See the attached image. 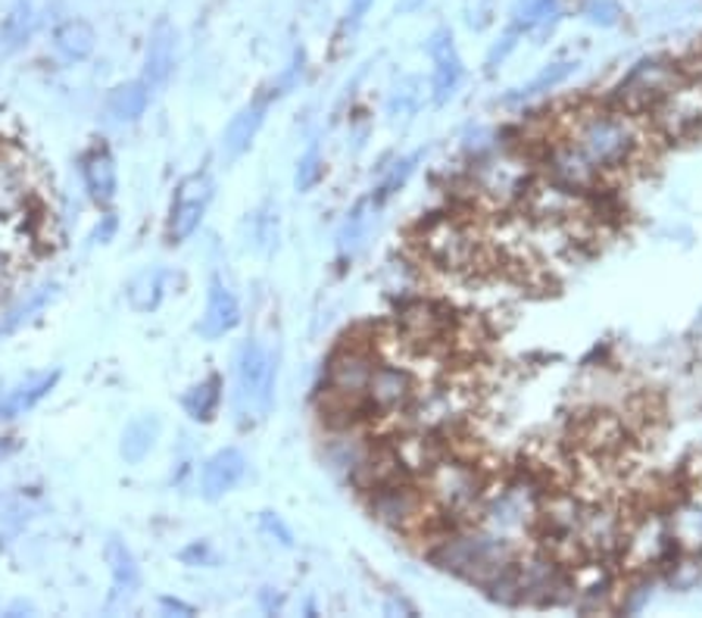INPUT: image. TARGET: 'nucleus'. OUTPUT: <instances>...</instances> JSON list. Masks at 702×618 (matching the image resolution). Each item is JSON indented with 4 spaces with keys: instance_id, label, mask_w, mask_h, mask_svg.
<instances>
[{
    "instance_id": "obj_1",
    "label": "nucleus",
    "mask_w": 702,
    "mask_h": 618,
    "mask_svg": "<svg viewBox=\"0 0 702 618\" xmlns=\"http://www.w3.org/2000/svg\"><path fill=\"white\" fill-rule=\"evenodd\" d=\"M60 203L44 156L0 106V300L56 256Z\"/></svg>"
},
{
    "instance_id": "obj_2",
    "label": "nucleus",
    "mask_w": 702,
    "mask_h": 618,
    "mask_svg": "<svg viewBox=\"0 0 702 618\" xmlns=\"http://www.w3.org/2000/svg\"><path fill=\"white\" fill-rule=\"evenodd\" d=\"M559 138L575 144L577 153L600 173V178L630 169L650 148L647 123L625 106L575 110L562 119Z\"/></svg>"
},
{
    "instance_id": "obj_3",
    "label": "nucleus",
    "mask_w": 702,
    "mask_h": 618,
    "mask_svg": "<svg viewBox=\"0 0 702 618\" xmlns=\"http://www.w3.org/2000/svg\"><path fill=\"white\" fill-rule=\"evenodd\" d=\"M522 556V544L509 541L502 534L487 531L477 521H459L450 525V531L437 534L431 546V559L444 571L462 575L475 584H487L494 575L509 569Z\"/></svg>"
},
{
    "instance_id": "obj_4",
    "label": "nucleus",
    "mask_w": 702,
    "mask_h": 618,
    "mask_svg": "<svg viewBox=\"0 0 702 618\" xmlns=\"http://www.w3.org/2000/svg\"><path fill=\"white\" fill-rule=\"evenodd\" d=\"M422 478H425L422 488H425V494L431 496L434 509L450 521V525L475 521L481 496L487 491V478H484V471L477 469L475 463L441 453V456L434 459V466H431Z\"/></svg>"
},
{
    "instance_id": "obj_5",
    "label": "nucleus",
    "mask_w": 702,
    "mask_h": 618,
    "mask_svg": "<svg viewBox=\"0 0 702 618\" xmlns=\"http://www.w3.org/2000/svg\"><path fill=\"white\" fill-rule=\"evenodd\" d=\"M369 513L375 516L381 525L403 531V534H422L437 528L441 521H447L431 503L422 484L412 481V475H403L397 481H387L375 491H369ZM450 525V521H447Z\"/></svg>"
},
{
    "instance_id": "obj_6",
    "label": "nucleus",
    "mask_w": 702,
    "mask_h": 618,
    "mask_svg": "<svg viewBox=\"0 0 702 618\" xmlns=\"http://www.w3.org/2000/svg\"><path fill=\"white\" fill-rule=\"evenodd\" d=\"M647 113L665 138L672 141L693 138L697 131H702V75L677 73L675 81L662 91V98Z\"/></svg>"
},
{
    "instance_id": "obj_7",
    "label": "nucleus",
    "mask_w": 702,
    "mask_h": 618,
    "mask_svg": "<svg viewBox=\"0 0 702 618\" xmlns=\"http://www.w3.org/2000/svg\"><path fill=\"white\" fill-rule=\"evenodd\" d=\"M419 244L425 253L427 263L441 266V269H475L481 263V241L475 238L472 225L452 216H441L434 223H427L419 235Z\"/></svg>"
},
{
    "instance_id": "obj_8",
    "label": "nucleus",
    "mask_w": 702,
    "mask_h": 618,
    "mask_svg": "<svg viewBox=\"0 0 702 618\" xmlns=\"http://www.w3.org/2000/svg\"><path fill=\"white\" fill-rule=\"evenodd\" d=\"M419 396V384L409 366H400L387 356H378V366L366 388V421L400 416Z\"/></svg>"
},
{
    "instance_id": "obj_9",
    "label": "nucleus",
    "mask_w": 702,
    "mask_h": 618,
    "mask_svg": "<svg viewBox=\"0 0 702 618\" xmlns=\"http://www.w3.org/2000/svg\"><path fill=\"white\" fill-rule=\"evenodd\" d=\"M238 400L256 413H269L276 400V360L259 341H247L238 353Z\"/></svg>"
},
{
    "instance_id": "obj_10",
    "label": "nucleus",
    "mask_w": 702,
    "mask_h": 618,
    "mask_svg": "<svg viewBox=\"0 0 702 618\" xmlns=\"http://www.w3.org/2000/svg\"><path fill=\"white\" fill-rule=\"evenodd\" d=\"M625 519L612 506L584 503L575 528V544L580 550V556H597V559L615 556L622 550V541H625Z\"/></svg>"
},
{
    "instance_id": "obj_11",
    "label": "nucleus",
    "mask_w": 702,
    "mask_h": 618,
    "mask_svg": "<svg viewBox=\"0 0 702 618\" xmlns=\"http://www.w3.org/2000/svg\"><path fill=\"white\" fill-rule=\"evenodd\" d=\"M677 546L672 541V531H668V519L662 516H647L637 525L625 528V541H622V559H625L627 569L634 571H650L652 566H662Z\"/></svg>"
},
{
    "instance_id": "obj_12",
    "label": "nucleus",
    "mask_w": 702,
    "mask_h": 618,
    "mask_svg": "<svg viewBox=\"0 0 702 618\" xmlns=\"http://www.w3.org/2000/svg\"><path fill=\"white\" fill-rule=\"evenodd\" d=\"M677 73L680 70L672 66L668 60H662V56H643L622 78L618 100L625 103V110H630V113H647L652 103L662 98V91L675 81Z\"/></svg>"
},
{
    "instance_id": "obj_13",
    "label": "nucleus",
    "mask_w": 702,
    "mask_h": 618,
    "mask_svg": "<svg viewBox=\"0 0 702 618\" xmlns=\"http://www.w3.org/2000/svg\"><path fill=\"white\" fill-rule=\"evenodd\" d=\"M475 175H472V188L481 198H494L506 203V200L525 198L527 191V169L522 160L515 156H481L475 160Z\"/></svg>"
},
{
    "instance_id": "obj_14",
    "label": "nucleus",
    "mask_w": 702,
    "mask_h": 618,
    "mask_svg": "<svg viewBox=\"0 0 702 618\" xmlns=\"http://www.w3.org/2000/svg\"><path fill=\"white\" fill-rule=\"evenodd\" d=\"M209 200H213V178L206 173L191 175L178 185L173 216H169V244H181L197 231Z\"/></svg>"
},
{
    "instance_id": "obj_15",
    "label": "nucleus",
    "mask_w": 702,
    "mask_h": 618,
    "mask_svg": "<svg viewBox=\"0 0 702 618\" xmlns=\"http://www.w3.org/2000/svg\"><path fill=\"white\" fill-rule=\"evenodd\" d=\"M427 56L434 63V73H431V91H434V103H447L450 98H456V91L462 88V78H465V66H462V56L456 50L452 41V31L444 28H434L431 38H427Z\"/></svg>"
},
{
    "instance_id": "obj_16",
    "label": "nucleus",
    "mask_w": 702,
    "mask_h": 618,
    "mask_svg": "<svg viewBox=\"0 0 702 618\" xmlns=\"http://www.w3.org/2000/svg\"><path fill=\"white\" fill-rule=\"evenodd\" d=\"M547 178H550L552 185H559L565 191H575V194L593 191L602 181L600 173L565 138H556L550 144V153H547Z\"/></svg>"
},
{
    "instance_id": "obj_17",
    "label": "nucleus",
    "mask_w": 702,
    "mask_h": 618,
    "mask_svg": "<svg viewBox=\"0 0 702 618\" xmlns=\"http://www.w3.org/2000/svg\"><path fill=\"white\" fill-rule=\"evenodd\" d=\"M247 475V456L234 446H226L219 450L216 456L206 459L201 475V491L206 500H219L226 496L228 491H234Z\"/></svg>"
},
{
    "instance_id": "obj_18",
    "label": "nucleus",
    "mask_w": 702,
    "mask_h": 618,
    "mask_svg": "<svg viewBox=\"0 0 702 618\" xmlns=\"http://www.w3.org/2000/svg\"><path fill=\"white\" fill-rule=\"evenodd\" d=\"M238 321H241V303L228 291L226 281L219 275H213L209 278V291H206V313H203L201 319V335L209 338V341L222 338V335L238 328Z\"/></svg>"
},
{
    "instance_id": "obj_19",
    "label": "nucleus",
    "mask_w": 702,
    "mask_h": 618,
    "mask_svg": "<svg viewBox=\"0 0 702 618\" xmlns=\"http://www.w3.org/2000/svg\"><path fill=\"white\" fill-rule=\"evenodd\" d=\"M176 66V28L169 20H159L153 25L151 41H148V60H144V81L151 88H159L169 81Z\"/></svg>"
},
{
    "instance_id": "obj_20",
    "label": "nucleus",
    "mask_w": 702,
    "mask_h": 618,
    "mask_svg": "<svg viewBox=\"0 0 702 618\" xmlns=\"http://www.w3.org/2000/svg\"><path fill=\"white\" fill-rule=\"evenodd\" d=\"M81 173H85V188L94 203L110 206L116 198V160L106 150V144H94L81 160Z\"/></svg>"
},
{
    "instance_id": "obj_21",
    "label": "nucleus",
    "mask_w": 702,
    "mask_h": 618,
    "mask_svg": "<svg viewBox=\"0 0 702 618\" xmlns=\"http://www.w3.org/2000/svg\"><path fill=\"white\" fill-rule=\"evenodd\" d=\"M559 23H562V0H522L509 20V25H515L522 35L537 38V45H544V38L552 35Z\"/></svg>"
},
{
    "instance_id": "obj_22",
    "label": "nucleus",
    "mask_w": 702,
    "mask_h": 618,
    "mask_svg": "<svg viewBox=\"0 0 702 618\" xmlns=\"http://www.w3.org/2000/svg\"><path fill=\"white\" fill-rule=\"evenodd\" d=\"M266 113H269V98H259L253 100V103H247V106L231 119V125H228L226 131V141H222L228 160H238L241 153L251 150L256 135H259V128L266 123Z\"/></svg>"
},
{
    "instance_id": "obj_23",
    "label": "nucleus",
    "mask_w": 702,
    "mask_h": 618,
    "mask_svg": "<svg viewBox=\"0 0 702 618\" xmlns=\"http://www.w3.org/2000/svg\"><path fill=\"white\" fill-rule=\"evenodd\" d=\"M60 381V371H41V375H31L28 381L16 384L10 394L0 400V419H16V416H26L28 409H35L44 396L51 394Z\"/></svg>"
},
{
    "instance_id": "obj_24",
    "label": "nucleus",
    "mask_w": 702,
    "mask_h": 618,
    "mask_svg": "<svg viewBox=\"0 0 702 618\" xmlns=\"http://www.w3.org/2000/svg\"><path fill=\"white\" fill-rule=\"evenodd\" d=\"M94 41H98V35H94L91 23H85V20H63L53 28V50L69 63L88 60L94 53Z\"/></svg>"
},
{
    "instance_id": "obj_25",
    "label": "nucleus",
    "mask_w": 702,
    "mask_h": 618,
    "mask_svg": "<svg viewBox=\"0 0 702 618\" xmlns=\"http://www.w3.org/2000/svg\"><path fill=\"white\" fill-rule=\"evenodd\" d=\"M575 70H577V60H556V63H547V66L534 75L527 85L515 88V91H509V94L502 98V103H506V106H519V103H527V100L544 98L547 91L559 88L565 78H572Z\"/></svg>"
},
{
    "instance_id": "obj_26",
    "label": "nucleus",
    "mask_w": 702,
    "mask_h": 618,
    "mask_svg": "<svg viewBox=\"0 0 702 618\" xmlns=\"http://www.w3.org/2000/svg\"><path fill=\"white\" fill-rule=\"evenodd\" d=\"M580 444L587 446L593 456H605L615 453L618 446L625 444V425L609 416V413H597L580 425Z\"/></svg>"
},
{
    "instance_id": "obj_27",
    "label": "nucleus",
    "mask_w": 702,
    "mask_h": 618,
    "mask_svg": "<svg viewBox=\"0 0 702 618\" xmlns=\"http://www.w3.org/2000/svg\"><path fill=\"white\" fill-rule=\"evenodd\" d=\"M35 13H38L35 0H13L10 10H7V16L0 20V48L7 50V53L23 48L28 41V35H31V28H35V20H38Z\"/></svg>"
},
{
    "instance_id": "obj_28",
    "label": "nucleus",
    "mask_w": 702,
    "mask_h": 618,
    "mask_svg": "<svg viewBox=\"0 0 702 618\" xmlns=\"http://www.w3.org/2000/svg\"><path fill=\"white\" fill-rule=\"evenodd\" d=\"M148 103H151V85L141 78V81H128V85H119L110 100H106V106H110V113L119 119V123H135V119H141L144 116V110H148Z\"/></svg>"
},
{
    "instance_id": "obj_29",
    "label": "nucleus",
    "mask_w": 702,
    "mask_h": 618,
    "mask_svg": "<svg viewBox=\"0 0 702 618\" xmlns=\"http://www.w3.org/2000/svg\"><path fill=\"white\" fill-rule=\"evenodd\" d=\"M156 438H159V419L144 416V419L131 421L126 428V434H123V446H119L123 459H126L128 466L144 463L148 453L153 450V444H156Z\"/></svg>"
},
{
    "instance_id": "obj_30",
    "label": "nucleus",
    "mask_w": 702,
    "mask_h": 618,
    "mask_svg": "<svg viewBox=\"0 0 702 618\" xmlns=\"http://www.w3.org/2000/svg\"><path fill=\"white\" fill-rule=\"evenodd\" d=\"M668 531L677 550H702V506L684 503L668 519Z\"/></svg>"
},
{
    "instance_id": "obj_31",
    "label": "nucleus",
    "mask_w": 702,
    "mask_h": 618,
    "mask_svg": "<svg viewBox=\"0 0 702 618\" xmlns=\"http://www.w3.org/2000/svg\"><path fill=\"white\" fill-rule=\"evenodd\" d=\"M106 563H110V571H113V584H116V594H135L138 584H141V571H138V563L131 556L123 541H106Z\"/></svg>"
},
{
    "instance_id": "obj_32",
    "label": "nucleus",
    "mask_w": 702,
    "mask_h": 618,
    "mask_svg": "<svg viewBox=\"0 0 702 618\" xmlns=\"http://www.w3.org/2000/svg\"><path fill=\"white\" fill-rule=\"evenodd\" d=\"M222 403V378L219 375H209L203 378L201 384H194L188 396H184V413L194 421H209L216 416Z\"/></svg>"
},
{
    "instance_id": "obj_33",
    "label": "nucleus",
    "mask_w": 702,
    "mask_h": 618,
    "mask_svg": "<svg viewBox=\"0 0 702 618\" xmlns=\"http://www.w3.org/2000/svg\"><path fill=\"white\" fill-rule=\"evenodd\" d=\"M163 300V273L159 269H144L128 281V303L138 313H151Z\"/></svg>"
},
{
    "instance_id": "obj_34",
    "label": "nucleus",
    "mask_w": 702,
    "mask_h": 618,
    "mask_svg": "<svg viewBox=\"0 0 702 618\" xmlns=\"http://www.w3.org/2000/svg\"><path fill=\"white\" fill-rule=\"evenodd\" d=\"M422 156H425V153L419 150V153H409V156L397 160V163H394V166L387 169V175L381 178V185H378V191H375V198H372V203H375V206H381V203H387V200L394 198V194H400L403 188H406V181H409V178L416 175V166L422 163Z\"/></svg>"
},
{
    "instance_id": "obj_35",
    "label": "nucleus",
    "mask_w": 702,
    "mask_h": 618,
    "mask_svg": "<svg viewBox=\"0 0 702 618\" xmlns=\"http://www.w3.org/2000/svg\"><path fill=\"white\" fill-rule=\"evenodd\" d=\"M422 103V85L419 78H403L400 85L391 91V100H387V113L391 116H412Z\"/></svg>"
},
{
    "instance_id": "obj_36",
    "label": "nucleus",
    "mask_w": 702,
    "mask_h": 618,
    "mask_svg": "<svg viewBox=\"0 0 702 618\" xmlns=\"http://www.w3.org/2000/svg\"><path fill=\"white\" fill-rule=\"evenodd\" d=\"M580 13H584L587 23L600 25V28H615V25L622 23V16H625V10H622L618 0H584Z\"/></svg>"
},
{
    "instance_id": "obj_37",
    "label": "nucleus",
    "mask_w": 702,
    "mask_h": 618,
    "mask_svg": "<svg viewBox=\"0 0 702 618\" xmlns=\"http://www.w3.org/2000/svg\"><path fill=\"white\" fill-rule=\"evenodd\" d=\"M322 153L316 144H309V150L301 156V163H297V175H294V185H297V191H312L316 185H319V178H322Z\"/></svg>"
},
{
    "instance_id": "obj_38",
    "label": "nucleus",
    "mask_w": 702,
    "mask_h": 618,
    "mask_svg": "<svg viewBox=\"0 0 702 618\" xmlns=\"http://www.w3.org/2000/svg\"><path fill=\"white\" fill-rule=\"evenodd\" d=\"M53 291H56V288H41L38 294H31V298H28V303H23V306H20L16 313H10V319L0 321V335H7V331H13V328H20L23 321L31 319V313H38V310H44V303H48V300L53 298Z\"/></svg>"
},
{
    "instance_id": "obj_39",
    "label": "nucleus",
    "mask_w": 702,
    "mask_h": 618,
    "mask_svg": "<svg viewBox=\"0 0 702 618\" xmlns=\"http://www.w3.org/2000/svg\"><path fill=\"white\" fill-rule=\"evenodd\" d=\"M525 35L515 28V25H506V31L500 35V41L490 48V53H487V60H484V66H487V73H494L497 66H502L506 60H509V53L519 48V41H522Z\"/></svg>"
},
{
    "instance_id": "obj_40",
    "label": "nucleus",
    "mask_w": 702,
    "mask_h": 618,
    "mask_svg": "<svg viewBox=\"0 0 702 618\" xmlns=\"http://www.w3.org/2000/svg\"><path fill=\"white\" fill-rule=\"evenodd\" d=\"M369 203H359L356 210L350 213V219L344 223V228H341V235H337V241H341V250L347 248H356L359 244V238H362V231H366V225H369Z\"/></svg>"
},
{
    "instance_id": "obj_41",
    "label": "nucleus",
    "mask_w": 702,
    "mask_h": 618,
    "mask_svg": "<svg viewBox=\"0 0 702 618\" xmlns=\"http://www.w3.org/2000/svg\"><path fill=\"white\" fill-rule=\"evenodd\" d=\"M256 241L263 244V248H272L278 241V213L272 210H263V213H256Z\"/></svg>"
},
{
    "instance_id": "obj_42",
    "label": "nucleus",
    "mask_w": 702,
    "mask_h": 618,
    "mask_svg": "<svg viewBox=\"0 0 702 618\" xmlns=\"http://www.w3.org/2000/svg\"><path fill=\"white\" fill-rule=\"evenodd\" d=\"M263 528H266L269 534H278V541L284 546L294 544V541H291V531L284 528V521L278 519V516H272V513H263Z\"/></svg>"
},
{
    "instance_id": "obj_43",
    "label": "nucleus",
    "mask_w": 702,
    "mask_h": 618,
    "mask_svg": "<svg viewBox=\"0 0 702 618\" xmlns=\"http://www.w3.org/2000/svg\"><path fill=\"white\" fill-rule=\"evenodd\" d=\"M159 609H163L166 616H197L194 606H188V603H181V600H173V596H163V600H159Z\"/></svg>"
},
{
    "instance_id": "obj_44",
    "label": "nucleus",
    "mask_w": 702,
    "mask_h": 618,
    "mask_svg": "<svg viewBox=\"0 0 702 618\" xmlns=\"http://www.w3.org/2000/svg\"><path fill=\"white\" fill-rule=\"evenodd\" d=\"M181 559H184V563H194V559H197V563H203V559H209V563H213V553H209V546L206 544H194L191 550H184V553H181Z\"/></svg>"
},
{
    "instance_id": "obj_45",
    "label": "nucleus",
    "mask_w": 702,
    "mask_h": 618,
    "mask_svg": "<svg viewBox=\"0 0 702 618\" xmlns=\"http://www.w3.org/2000/svg\"><path fill=\"white\" fill-rule=\"evenodd\" d=\"M425 3L427 0H397V13H403V16H409V13H419Z\"/></svg>"
},
{
    "instance_id": "obj_46",
    "label": "nucleus",
    "mask_w": 702,
    "mask_h": 618,
    "mask_svg": "<svg viewBox=\"0 0 702 618\" xmlns=\"http://www.w3.org/2000/svg\"><path fill=\"white\" fill-rule=\"evenodd\" d=\"M10 453H13V444H10V441H0V459H7Z\"/></svg>"
}]
</instances>
